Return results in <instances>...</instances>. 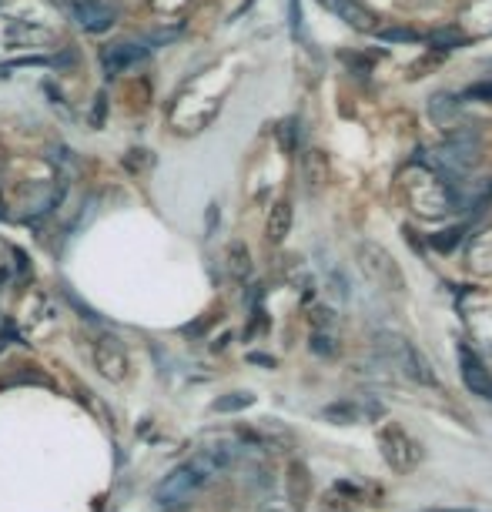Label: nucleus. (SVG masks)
Here are the masks:
<instances>
[{"instance_id": "obj_1", "label": "nucleus", "mask_w": 492, "mask_h": 512, "mask_svg": "<svg viewBox=\"0 0 492 512\" xmlns=\"http://www.w3.org/2000/svg\"><path fill=\"white\" fill-rule=\"evenodd\" d=\"M201 486H205V482H201L195 472H191L188 466H178L171 476H164V482L158 489H154V502H158V509H164V512L185 509Z\"/></svg>"}, {"instance_id": "obj_2", "label": "nucleus", "mask_w": 492, "mask_h": 512, "mask_svg": "<svg viewBox=\"0 0 492 512\" xmlns=\"http://www.w3.org/2000/svg\"><path fill=\"white\" fill-rule=\"evenodd\" d=\"M476 161H479V138L476 134L462 131V134H449V138L442 141L439 164L449 171V175H462V171H469Z\"/></svg>"}, {"instance_id": "obj_3", "label": "nucleus", "mask_w": 492, "mask_h": 512, "mask_svg": "<svg viewBox=\"0 0 492 512\" xmlns=\"http://www.w3.org/2000/svg\"><path fill=\"white\" fill-rule=\"evenodd\" d=\"M94 365H98V372L104 379H111V382L124 379V372H128V352H124V342L118 335L104 332L98 342H94Z\"/></svg>"}, {"instance_id": "obj_4", "label": "nucleus", "mask_w": 492, "mask_h": 512, "mask_svg": "<svg viewBox=\"0 0 492 512\" xmlns=\"http://www.w3.org/2000/svg\"><path fill=\"white\" fill-rule=\"evenodd\" d=\"M67 11H71L77 27H84V31H91V34L108 31V27L114 24V11L111 7H104L101 0H71Z\"/></svg>"}, {"instance_id": "obj_5", "label": "nucleus", "mask_w": 492, "mask_h": 512, "mask_svg": "<svg viewBox=\"0 0 492 512\" xmlns=\"http://www.w3.org/2000/svg\"><path fill=\"white\" fill-rule=\"evenodd\" d=\"M318 4H322L328 14L339 17V21L355 27V31H372L375 27V17L365 11L362 4H355V0H318Z\"/></svg>"}, {"instance_id": "obj_6", "label": "nucleus", "mask_w": 492, "mask_h": 512, "mask_svg": "<svg viewBox=\"0 0 492 512\" xmlns=\"http://www.w3.org/2000/svg\"><path fill=\"white\" fill-rule=\"evenodd\" d=\"M148 54V47H138V44H111V47H104L101 51V67H104V74H121L124 67H131V64H138L141 57Z\"/></svg>"}, {"instance_id": "obj_7", "label": "nucleus", "mask_w": 492, "mask_h": 512, "mask_svg": "<svg viewBox=\"0 0 492 512\" xmlns=\"http://www.w3.org/2000/svg\"><path fill=\"white\" fill-rule=\"evenodd\" d=\"M462 375H466V385H469L472 392H479V395H486V399H492V379L486 375V369L479 365L476 355L462 352Z\"/></svg>"}, {"instance_id": "obj_8", "label": "nucleus", "mask_w": 492, "mask_h": 512, "mask_svg": "<svg viewBox=\"0 0 492 512\" xmlns=\"http://www.w3.org/2000/svg\"><path fill=\"white\" fill-rule=\"evenodd\" d=\"M288 228H292V205L288 201H278L272 208V215H268V241H282L288 235Z\"/></svg>"}, {"instance_id": "obj_9", "label": "nucleus", "mask_w": 492, "mask_h": 512, "mask_svg": "<svg viewBox=\"0 0 492 512\" xmlns=\"http://www.w3.org/2000/svg\"><path fill=\"white\" fill-rule=\"evenodd\" d=\"M429 44L439 47V51H456V47L466 44V34H459L456 27H446V31H432Z\"/></svg>"}, {"instance_id": "obj_10", "label": "nucleus", "mask_w": 492, "mask_h": 512, "mask_svg": "<svg viewBox=\"0 0 492 512\" xmlns=\"http://www.w3.org/2000/svg\"><path fill=\"white\" fill-rule=\"evenodd\" d=\"M255 399L252 395H235V399H218L215 405H211V412H235V409H248V405H252Z\"/></svg>"}, {"instance_id": "obj_11", "label": "nucleus", "mask_w": 492, "mask_h": 512, "mask_svg": "<svg viewBox=\"0 0 492 512\" xmlns=\"http://www.w3.org/2000/svg\"><path fill=\"white\" fill-rule=\"evenodd\" d=\"M228 255H231V272H235L238 278L248 275V251L241 248V245H231Z\"/></svg>"}, {"instance_id": "obj_12", "label": "nucleus", "mask_w": 492, "mask_h": 512, "mask_svg": "<svg viewBox=\"0 0 492 512\" xmlns=\"http://www.w3.org/2000/svg\"><path fill=\"white\" fill-rule=\"evenodd\" d=\"M382 41H389V44H412V41H419V34H412V31H399V27H389V31H379Z\"/></svg>"}, {"instance_id": "obj_13", "label": "nucleus", "mask_w": 492, "mask_h": 512, "mask_svg": "<svg viewBox=\"0 0 492 512\" xmlns=\"http://www.w3.org/2000/svg\"><path fill=\"white\" fill-rule=\"evenodd\" d=\"M456 238H459V231H442V235L432 238V245L442 248V251H449L452 245H456Z\"/></svg>"}, {"instance_id": "obj_14", "label": "nucleus", "mask_w": 492, "mask_h": 512, "mask_svg": "<svg viewBox=\"0 0 492 512\" xmlns=\"http://www.w3.org/2000/svg\"><path fill=\"white\" fill-rule=\"evenodd\" d=\"M466 98H486V101H492V84H476V88L466 91Z\"/></svg>"}, {"instance_id": "obj_15", "label": "nucleus", "mask_w": 492, "mask_h": 512, "mask_svg": "<svg viewBox=\"0 0 492 512\" xmlns=\"http://www.w3.org/2000/svg\"><path fill=\"white\" fill-rule=\"evenodd\" d=\"M292 31L298 37V31H302V14H298V0H292Z\"/></svg>"}]
</instances>
